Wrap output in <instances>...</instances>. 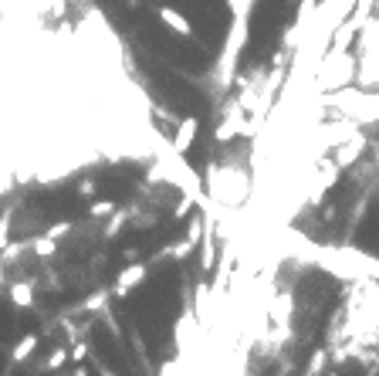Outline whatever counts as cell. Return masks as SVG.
I'll use <instances>...</instances> for the list:
<instances>
[{
	"label": "cell",
	"mask_w": 379,
	"mask_h": 376,
	"mask_svg": "<svg viewBox=\"0 0 379 376\" xmlns=\"http://www.w3.org/2000/svg\"><path fill=\"white\" fill-rule=\"evenodd\" d=\"M247 18H251V14H234V20H230L227 44H224L220 61H217V85H220V89H230V85H234V75H237V58H241V51L247 48V34H251Z\"/></svg>",
	"instance_id": "1"
},
{
	"label": "cell",
	"mask_w": 379,
	"mask_h": 376,
	"mask_svg": "<svg viewBox=\"0 0 379 376\" xmlns=\"http://www.w3.org/2000/svg\"><path fill=\"white\" fill-rule=\"evenodd\" d=\"M352 75H356V61L345 55V51H332V48H328V55L322 58V72H319V78H322V92H335V89H342L345 82H352Z\"/></svg>",
	"instance_id": "2"
},
{
	"label": "cell",
	"mask_w": 379,
	"mask_h": 376,
	"mask_svg": "<svg viewBox=\"0 0 379 376\" xmlns=\"http://www.w3.org/2000/svg\"><path fill=\"white\" fill-rule=\"evenodd\" d=\"M146 275H149V264H146V261H139V258H135V261H126V268H122V271H119V278H115L112 295H119V299H122V295H129L133 288H139V285L146 282Z\"/></svg>",
	"instance_id": "3"
},
{
	"label": "cell",
	"mask_w": 379,
	"mask_h": 376,
	"mask_svg": "<svg viewBox=\"0 0 379 376\" xmlns=\"http://www.w3.org/2000/svg\"><path fill=\"white\" fill-rule=\"evenodd\" d=\"M342 176V167L335 163V160H325L322 167H319V173H315V190H312V204H322V193L325 190H332L335 183H339Z\"/></svg>",
	"instance_id": "4"
},
{
	"label": "cell",
	"mask_w": 379,
	"mask_h": 376,
	"mask_svg": "<svg viewBox=\"0 0 379 376\" xmlns=\"http://www.w3.org/2000/svg\"><path fill=\"white\" fill-rule=\"evenodd\" d=\"M366 146H369V143H366V136H362V132L356 129L352 136H349V139H342L339 146H335V163H339V167L345 169L349 163H356L362 153H366Z\"/></svg>",
	"instance_id": "5"
},
{
	"label": "cell",
	"mask_w": 379,
	"mask_h": 376,
	"mask_svg": "<svg viewBox=\"0 0 379 376\" xmlns=\"http://www.w3.org/2000/svg\"><path fill=\"white\" fill-rule=\"evenodd\" d=\"M197 132H200V119H180V126H176V136H173V150L180 153V156H187L193 150V139H197Z\"/></svg>",
	"instance_id": "6"
},
{
	"label": "cell",
	"mask_w": 379,
	"mask_h": 376,
	"mask_svg": "<svg viewBox=\"0 0 379 376\" xmlns=\"http://www.w3.org/2000/svg\"><path fill=\"white\" fill-rule=\"evenodd\" d=\"M156 18L163 20L173 34H180V38H193V24H190V20L183 18L176 7H156Z\"/></svg>",
	"instance_id": "7"
},
{
	"label": "cell",
	"mask_w": 379,
	"mask_h": 376,
	"mask_svg": "<svg viewBox=\"0 0 379 376\" xmlns=\"http://www.w3.org/2000/svg\"><path fill=\"white\" fill-rule=\"evenodd\" d=\"M237 132H241V102H234V105H230V112L224 115V122H220L217 132H213V143H220V146H224V143H230Z\"/></svg>",
	"instance_id": "8"
},
{
	"label": "cell",
	"mask_w": 379,
	"mask_h": 376,
	"mask_svg": "<svg viewBox=\"0 0 379 376\" xmlns=\"http://www.w3.org/2000/svg\"><path fill=\"white\" fill-rule=\"evenodd\" d=\"M11 302H14V309H34V282L20 278L11 285Z\"/></svg>",
	"instance_id": "9"
},
{
	"label": "cell",
	"mask_w": 379,
	"mask_h": 376,
	"mask_svg": "<svg viewBox=\"0 0 379 376\" xmlns=\"http://www.w3.org/2000/svg\"><path fill=\"white\" fill-rule=\"evenodd\" d=\"M41 339L34 336V332H27V336L18 339V346H14V353H11V363H24V359L34 356V349H38Z\"/></svg>",
	"instance_id": "10"
},
{
	"label": "cell",
	"mask_w": 379,
	"mask_h": 376,
	"mask_svg": "<svg viewBox=\"0 0 379 376\" xmlns=\"http://www.w3.org/2000/svg\"><path fill=\"white\" fill-rule=\"evenodd\" d=\"M200 268L204 271L213 268V238H210V227L204 231V238H200Z\"/></svg>",
	"instance_id": "11"
},
{
	"label": "cell",
	"mask_w": 379,
	"mask_h": 376,
	"mask_svg": "<svg viewBox=\"0 0 379 376\" xmlns=\"http://www.w3.org/2000/svg\"><path fill=\"white\" fill-rule=\"evenodd\" d=\"M204 231H207V221H204V217H193V221L187 224V234H183V238L197 247V245H200V238H204Z\"/></svg>",
	"instance_id": "12"
},
{
	"label": "cell",
	"mask_w": 379,
	"mask_h": 376,
	"mask_svg": "<svg viewBox=\"0 0 379 376\" xmlns=\"http://www.w3.org/2000/svg\"><path fill=\"white\" fill-rule=\"evenodd\" d=\"M129 214H133V210H119V207H115L112 210V221L105 224V238H115V234L122 231V224L129 221Z\"/></svg>",
	"instance_id": "13"
},
{
	"label": "cell",
	"mask_w": 379,
	"mask_h": 376,
	"mask_svg": "<svg viewBox=\"0 0 379 376\" xmlns=\"http://www.w3.org/2000/svg\"><path fill=\"white\" fill-rule=\"evenodd\" d=\"M34 251H38V258H55V254H58V241L44 234V238H38V241H34Z\"/></svg>",
	"instance_id": "14"
},
{
	"label": "cell",
	"mask_w": 379,
	"mask_h": 376,
	"mask_svg": "<svg viewBox=\"0 0 379 376\" xmlns=\"http://www.w3.org/2000/svg\"><path fill=\"white\" fill-rule=\"evenodd\" d=\"M115 200H92L88 204V217H112Z\"/></svg>",
	"instance_id": "15"
},
{
	"label": "cell",
	"mask_w": 379,
	"mask_h": 376,
	"mask_svg": "<svg viewBox=\"0 0 379 376\" xmlns=\"http://www.w3.org/2000/svg\"><path fill=\"white\" fill-rule=\"evenodd\" d=\"M68 349H65V346H61V349H55V353H51V356L44 359V370H61V366H65V363H68Z\"/></svg>",
	"instance_id": "16"
},
{
	"label": "cell",
	"mask_w": 379,
	"mask_h": 376,
	"mask_svg": "<svg viewBox=\"0 0 379 376\" xmlns=\"http://www.w3.org/2000/svg\"><path fill=\"white\" fill-rule=\"evenodd\" d=\"M72 227H75L72 221H58V224H51L44 234H48V238H55V241H61V238H68V234H72Z\"/></svg>",
	"instance_id": "17"
},
{
	"label": "cell",
	"mask_w": 379,
	"mask_h": 376,
	"mask_svg": "<svg viewBox=\"0 0 379 376\" xmlns=\"http://www.w3.org/2000/svg\"><path fill=\"white\" fill-rule=\"evenodd\" d=\"M109 302V292L102 288V292H95L92 299H85V305H81V312H98V305H105Z\"/></svg>",
	"instance_id": "18"
},
{
	"label": "cell",
	"mask_w": 379,
	"mask_h": 376,
	"mask_svg": "<svg viewBox=\"0 0 379 376\" xmlns=\"http://www.w3.org/2000/svg\"><path fill=\"white\" fill-rule=\"evenodd\" d=\"M230 14H251V7H254V0H227Z\"/></svg>",
	"instance_id": "19"
},
{
	"label": "cell",
	"mask_w": 379,
	"mask_h": 376,
	"mask_svg": "<svg viewBox=\"0 0 379 376\" xmlns=\"http://www.w3.org/2000/svg\"><path fill=\"white\" fill-rule=\"evenodd\" d=\"M322 363H325V349H319V353L312 356V363L305 366V373H322Z\"/></svg>",
	"instance_id": "20"
},
{
	"label": "cell",
	"mask_w": 379,
	"mask_h": 376,
	"mask_svg": "<svg viewBox=\"0 0 379 376\" xmlns=\"http://www.w3.org/2000/svg\"><path fill=\"white\" fill-rule=\"evenodd\" d=\"M68 356L75 359V363H81V359H88V342H85V339H81V342H75V349H72Z\"/></svg>",
	"instance_id": "21"
},
{
	"label": "cell",
	"mask_w": 379,
	"mask_h": 376,
	"mask_svg": "<svg viewBox=\"0 0 379 376\" xmlns=\"http://www.w3.org/2000/svg\"><path fill=\"white\" fill-rule=\"evenodd\" d=\"M78 197H95V180H78Z\"/></svg>",
	"instance_id": "22"
},
{
	"label": "cell",
	"mask_w": 379,
	"mask_h": 376,
	"mask_svg": "<svg viewBox=\"0 0 379 376\" xmlns=\"http://www.w3.org/2000/svg\"><path fill=\"white\" fill-rule=\"evenodd\" d=\"M122 258H126V261H135V258H139V247H126Z\"/></svg>",
	"instance_id": "23"
},
{
	"label": "cell",
	"mask_w": 379,
	"mask_h": 376,
	"mask_svg": "<svg viewBox=\"0 0 379 376\" xmlns=\"http://www.w3.org/2000/svg\"><path fill=\"white\" fill-rule=\"evenodd\" d=\"M373 160H376V176H379V143L373 146Z\"/></svg>",
	"instance_id": "24"
},
{
	"label": "cell",
	"mask_w": 379,
	"mask_h": 376,
	"mask_svg": "<svg viewBox=\"0 0 379 376\" xmlns=\"http://www.w3.org/2000/svg\"><path fill=\"white\" fill-rule=\"evenodd\" d=\"M0 282H4V258H0Z\"/></svg>",
	"instance_id": "25"
},
{
	"label": "cell",
	"mask_w": 379,
	"mask_h": 376,
	"mask_svg": "<svg viewBox=\"0 0 379 376\" xmlns=\"http://www.w3.org/2000/svg\"><path fill=\"white\" fill-rule=\"evenodd\" d=\"M129 4H133V7H135V4H139V0H129Z\"/></svg>",
	"instance_id": "26"
},
{
	"label": "cell",
	"mask_w": 379,
	"mask_h": 376,
	"mask_svg": "<svg viewBox=\"0 0 379 376\" xmlns=\"http://www.w3.org/2000/svg\"><path fill=\"white\" fill-rule=\"evenodd\" d=\"M288 4H295V0H288Z\"/></svg>",
	"instance_id": "27"
}]
</instances>
